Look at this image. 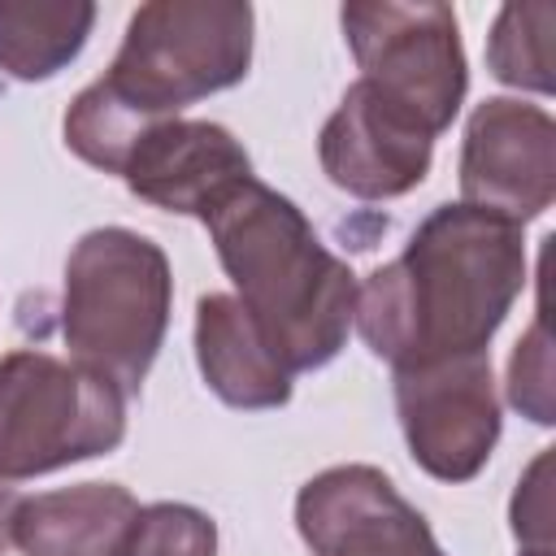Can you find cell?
<instances>
[{
	"label": "cell",
	"mask_w": 556,
	"mask_h": 556,
	"mask_svg": "<svg viewBox=\"0 0 556 556\" xmlns=\"http://www.w3.org/2000/svg\"><path fill=\"white\" fill-rule=\"evenodd\" d=\"M195 361L208 391L230 408H278L291 400V374L269 356L265 339L235 295H200Z\"/></svg>",
	"instance_id": "cell-13"
},
{
	"label": "cell",
	"mask_w": 556,
	"mask_h": 556,
	"mask_svg": "<svg viewBox=\"0 0 556 556\" xmlns=\"http://www.w3.org/2000/svg\"><path fill=\"white\" fill-rule=\"evenodd\" d=\"M547 469H552V456L539 452L534 465L526 469V478L517 482V495H513V534L534 556H552V486H547Z\"/></svg>",
	"instance_id": "cell-18"
},
{
	"label": "cell",
	"mask_w": 556,
	"mask_h": 556,
	"mask_svg": "<svg viewBox=\"0 0 556 556\" xmlns=\"http://www.w3.org/2000/svg\"><path fill=\"white\" fill-rule=\"evenodd\" d=\"M521 556H534V552H521Z\"/></svg>",
	"instance_id": "cell-20"
},
{
	"label": "cell",
	"mask_w": 556,
	"mask_h": 556,
	"mask_svg": "<svg viewBox=\"0 0 556 556\" xmlns=\"http://www.w3.org/2000/svg\"><path fill=\"white\" fill-rule=\"evenodd\" d=\"M556 195V122L539 104L491 96L469 113L460 143V204L530 222Z\"/></svg>",
	"instance_id": "cell-8"
},
{
	"label": "cell",
	"mask_w": 556,
	"mask_h": 556,
	"mask_svg": "<svg viewBox=\"0 0 556 556\" xmlns=\"http://www.w3.org/2000/svg\"><path fill=\"white\" fill-rule=\"evenodd\" d=\"M552 35H556V4L552 0H526V4H504L495 13L491 39H486V65L500 83L552 96L556 74H552Z\"/></svg>",
	"instance_id": "cell-15"
},
{
	"label": "cell",
	"mask_w": 556,
	"mask_h": 556,
	"mask_svg": "<svg viewBox=\"0 0 556 556\" xmlns=\"http://www.w3.org/2000/svg\"><path fill=\"white\" fill-rule=\"evenodd\" d=\"M317 156L339 191L356 200H395L426 178L434 135L374 83L356 78L326 117Z\"/></svg>",
	"instance_id": "cell-10"
},
{
	"label": "cell",
	"mask_w": 556,
	"mask_h": 556,
	"mask_svg": "<svg viewBox=\"0 0 556 556\" xmlns=\"http://www.w3.org/2000/svg\"><path fill=\"white\" fill-rule=\"evenodd\" d=\"M113 556H217V526L191 504H148L135 513Z\"/></svg>",
	"instance_id": "cell-16"
},
{
	"label": "cell",
	"mask_w": 556,
	"mask_h": 556,
	"mask_svg": "<svg viewBox=\"0 0 556 556\" xmlns=\"http://www.w3.org/2000/svg\"><path fill=\"white\" fill-rule=\"evenodd\" d=\"M139 500L117 482H78L13 504L9 543L22 556H113Z\"/></svg>",
	"instance_id": "cell-12"
},
{
	"label": "cell",
	"mask_w": 556,
	"mask_h": 556,
	"mask_svg": "<svg viewBox=\"0 0 556 556\" xmlns=\"http://www.w3.org/2000/svg\"><path fill=\"white\" fill-rule=\"evenodd\" d=\"M508 400L530 421L552 426V348H547V317L539 313L534 326L517 339L508 361Z\"/></svg>",
	"instance_id": "cell-17"
},
{
	"label": "cell",
	"mask_w": 556,
	"mask_h": 556,
	"mask_svg": "<svg viewBox=\"0 0 556 556\" xmlns=\"http://www.w3.org/2000/svg\"><path fill=\"white\" fill-rule=\"evenodd\" d=\"M295 530L313 556H443L426 517L374 465H334L295 495Z\"/></svg>",
	"instance_id": "cell-9"
},
{
	"label": "cell",
	"mask_w": 556,
	"mask_h": 556,
	"mask_svg": "<svg viewBox=\"0 0 556 556\" xmlns=\"http://www.w3.org/2000/svg\"><path fill=\"white\" fill-rule=\"evenodd\" d=\"M126 391L39 348L0 356V482H26L91 456L126 434Z\"/></svg>",
	"instance_id": "cell-5"
},
{
	"label": "cell",
	"mask_w": 556,
	"mask_h": 556,
	"mask_svg": "<svg viewBox=\"0 0 556 556\" xmlns=\"http://www.w3.org/2000/svg\"><path fill=\"white\" fill-rule=\"evenodd\" d=\"M174 278L165 252L126 226L87 230L65 261L61 334L70 361L139 395L165 330Z\"/></svg>",
	"instance_id": "cell-4"
},
{
	"label": "cell",
	"mask_w": 556,
	"mask_h": 556,
	"mask_svg": "<svg viewBox=\"0 0 556 556\" xmlns=\"http://www.w3.org/2000/svg\"><path fill=\"white\" fill-rule=\"evenodd\" d=\"M395 413L408 456L439 482H469L495 452L500 400L491 356H447L395 369Z\"/></svg>",
	"instance_id": "cell-7"
},
{
	"label": "cell",
	"mask_w": 556,
	"mask_h": 556,
	"mask_svg": "<svg viewBox=\"0 0 556 556\" xmlns=\"http://www.w3.org/2000/svg\"><path fill=\"white\" fill-rule=\"evenodd\" d=\"M339 22L361 78L408 109L430 135H443L469 87L456 13L430 0H365L343 4Z\"/></svg>",
	"instance_id": "cell-6"
},
{
	"label": "cell",
	"mask_w": 556,
	"mask_h": 556,
	"mask_svg": "<svg viewBox=\"0 0 556 556\" xmlns=\"http://www.w3.org/2000/svg\"><path fill=\"white\" fill-rule=\"evenodd\" d=\"M204 226L269 356L287 374L330 365L352 330L356 274L317 239L308 217L252 174Z\"/></svg>",
	"instance_id": "cell-3"
},
{
	"label": "cell",
	"mask_w": 556,
	"mask_h": 556,
	"mask_svg": "<svg viewBox=\"0 0 556 556\" xmlns=\"http://www.w3.org/2000/svg\"><path fill=\"white\" fill-rule=\"evenodd\" d=\"M13 504H17V495L0 482V547H4V539H9V517H13Z\"/></svg>",
	"instance_id": "cell-19"
},
{
	"label": "cell",
	"mask_w": 556,
	"mask_h": 556,
	"mask_svg": "<svg viewBox=\"0 0 556 556\" xmlns=\"http://www.w3.org/2000/svg\"><path fill=\"white\" fill-rule=\"evenodd\" d=\"M252 65V4L152 0L126 22L104 78L83 87L65 113V148L104 174H122L135 139L178 109L226 91Z\"/></svg>",
	"instance_id": "cell-2"
},
{
	"label": "cell",
	"mask_w": 556,
	"mask_h": 556,
	"mask_svg": "<svg viewBox=\"0 0 556 556\" xmlns=\"http://www.w3.org/2000/svg\"><path fill=\"white\" fill-rule=\"evenodd\" d=\"M526 287L521 226L473 204H439L356 287V330L391 369L486 352Z\"/></svg>",
	"instance_id": "cell-1"
},
{
	"label": "cell",
	"mask_w": 556,
	"mask_h": 556,
	"mask_svg": "<svg viewBox=\"0 0 556 556\" xmlns=\"http://www.w3.org/2000/svg\"><path fill=\"white\" fill-rule=\"evenodd\" d=\"M91 26V0H0V70L22 83H43L83 52Z\"/></svg>",
	"instance_id": "cell-14"
},
{
	"label": "cell",
	"mask_w": 556,
	"mask_h": 556,
	"mask_svg": "<svg viewBox=\"0 0 556 556\" xmlns=\"http://www.w3.org/2000/svg\"><path fill=\"white\" fill-rule=\"evenodd\" d=\"M248 178L252 161L226 126L182 117L152 122L122 165L130 195L169 213H191L200 222Z\"/></svg>",
	"instance_id": "cell-11"
}]
</instances>
